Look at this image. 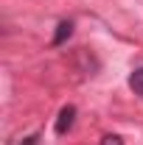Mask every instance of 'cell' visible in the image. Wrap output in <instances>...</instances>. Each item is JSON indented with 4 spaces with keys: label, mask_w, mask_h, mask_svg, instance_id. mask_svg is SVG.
<instances>
[{
    "label": "cell",
    "mask_w": 143,
    "mask_h": 145,
    "mask_svg": "<svg viewBox=\"0 0 143 145\" xmlns=\"http://www.w3.org/2000/svg\"><path fill=\"white\" fill-rule=\"evenodd\" d=\"M73 120H76V106H62V112H59V117H56V134L62 137V134H68L70 131V126H73Z\"/></svg>",
    "instance_id": "obj_1"
},
{
    "label": "cell",
    "mask_w": 143,
    "mask_h": 145,
    "mask_svg": "<svg viewBox=\"0 0 143 145\" xmlns=\"http://www.w3.org/2000/svg\"><path fill=\"white\" fill-rule=\"evenodd\" d=\"M70 34H73V22H59L54 34V45H62L65 39H70Z\"/></svg>",
    "instance_id": "obj_2"
},
{
    "label": "cell",
    "mask_w": 143,
    "mask_h": 145,
    "mask_svg": "<svg viewBox=\"0 0 143 145\" xmlns=\"http://www.w3.org/2000/svg\"><path fill=\"white\" fill-rule=\"evenodd\" d=\"M129 89L135 92V95H143V67H138V70L129 75Z\"/></svg>",
    "instance_id": "obj_3"
},
{
    "label": "cell",
    "mask_w": 143,
    "mask_h": 145,
    "mask_svg": "<svg viewBox=\"0 0 143 145\" xmlns=\"http://www.w3.org/2000/svg\"><path fill=\"white\" fill-rule=\"evenodd\" d=\"M98 145H124V140H121L118 134H107V137H101Z\"/></svg>",
    "instance_id": "obj_4"
},
{
    "label": "cell",
    "mask_w": 143,
    "mask_h": 145,
    "mask_svg": "<svg viewBox=\"0 0 143 145\" xmlns=\"http://www.w3.org/2000/svg\"><path fill=\"white\" fill-rule=\"evenodd\" d=\"M36 142H39V137H36V134H34V137H28L25 142H20V145H36Z\"/></svg>",
    "instance_id": "obj_5"
}]
</instances>
